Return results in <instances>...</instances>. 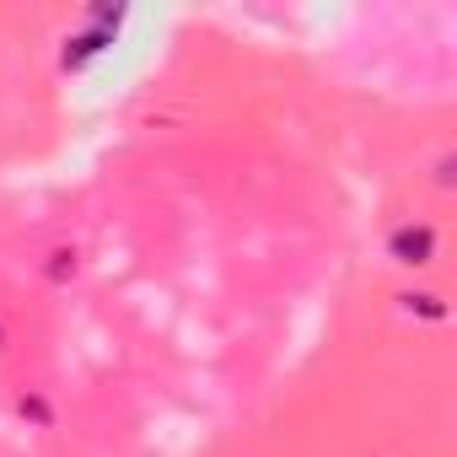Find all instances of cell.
<instances>
[{"label":"cell","mask_w":457,"mask_h":457,"mask_svg":"<svg viewBox=\"0 0 457 457\" xmlns=\"http://www.w3.org/2000/svg\"><path fill=\"white\" fill-rule=\"evenodd\" d=\"M12 350H17V328H12V318H6V312H0V361H6Z\"/></svg>","instance_id":"obj_5"},{"label":"cell","mask_w":457,"mask_h":457,"mask_svg":"<svg viewBox=\"0 0 457 457\" xmlns=\"http://www.w3.org/2000/svg\"><path fill=\"white\" fill-rule=\"evenodd\" d=\"M382 253H387V264L420 275V270H430V264L441 259V232H436L430 220H420V215L393 220V226H387V237H382Z\"/></svg>","instance_id":"obj_1"},{"label":"cell","mask_w":457,"mask_h":457,"mask_svg":"<svg viewBox=\"0 0 457 457\" xmlns=\"http://www.w3.org/2000/svg\"><path fill=\"white\" fill-rule=\"evenodd\" d=\"M17 414H22L28 425H38V430H54V403H49L38 387H22V393H17Z\"/></svg>","instance_id":"obj_4"},{"label":"cell","mask_w":457,"mask_h":457,"mask_svg":"<svg viewBox=\"0 0 457 457\" xmlns=\"http://www.w3.org/2000/svg\"><path fill=\"white\" fill-rule=\"evenodd\" d=\"M398 312L403 318H425V323H446V296L441 291H425V286L420 291L409 286V291H398Z\"/></svg>","instance_id":"obj_3"},{"label":"cell","mask_w":457,"mask_h":457,"mask_svg":"<svg viewBox=\"0 0 457 457\" xmlns=\"http://www.w3.org/2000/svg\"><path fill=\"white\" fill-rule=\"evenodd\" d=\"M81 275H87V259H81L76 243H49V248H44V259H38V280H44L49 291H71Z\"/></svg>","instance_id":"obj_2"}]
</instances>
